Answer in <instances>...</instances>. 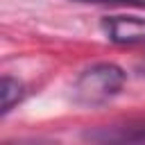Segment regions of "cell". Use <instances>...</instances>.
<instances>
[{"label":"cell","instance_id":"cell-1","mask_svg":"<svg viewBox=\"0 0 145 145\" xmlns=\"http://www.w3.org/2000/svg\"><path fill=\"white\" fill-rule=\"evenodd\" d=\"M122 84H125L122 68H118L116 63H95L77 77L72 86V95L79 104L97 106L116 97Z\"/></svg>","mask_w":145,"mask_h":145},{"label":"cell","instance_id":"cell-2","mask_svg":"<svg viewBox=\"0 0 145 145\" xmlns=\"http://www.w3.org/2000/svg\"><path fill=\"white\" fill-rule=\"evenodd\" d=\"M102 29L109 41L120 45H138L145 43V20L136 16H109L102 20Z\"/></svg>","mask_w":145,"mask_h":145},{"label":"cell","instance_id":"cell-3","mask_svg":"<svg viewBox=\"0 0 145 145\" xmlns=\"http://www.w3.org/2000/svg\"><path fill=\"white\" fill-rule=\"evenodd\" d=\"M23 97V86L11 79V77H2L0 82V113H9L14 104H18Z\"/></svg>","mask_w":145,"mask_h":145},{"label":"cell","instance_id":"cell-4","mask_svg":"<svg viewBox=\"0 0 145 145\" xmlns=\"http://www.w3.org/2000/svg\"><path fill=\"white\" fill-rule=\"evenodd\" d=\"M106 138H118V140H138V143H143L145 140V125L143 127H129L125 134H113V136H106Z\"/></svg>","mask_w":145,"mask_h":145},{"label":"cell","instance_id":"cell-5","mask_svg":"<svg viewBox=\"0 0 145 145\" xmlns=\"http://www.w3.org/2000/svg\"><path fill=\"white\" fill-rule=\"evenodd\" d=\"M75 2H93V5H131V7H145V0H75Z\"/></svg>","mask_w":145,"mask_h":145},{"label":"cell","instance_id":"cell-6","mask_svg":"<svg viewBox=\"0 0 145 145\" xmlns=\"http://www.w3.org/2000/svg\"><path fill=\"white\" fill-rule=\"evenodd\" d=\"M143 70H145V63H143Z\"/></svg>","mask_w":145,"mask_h":145}]
</instances>
